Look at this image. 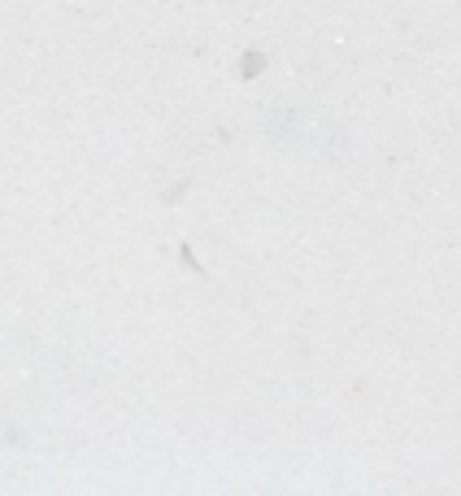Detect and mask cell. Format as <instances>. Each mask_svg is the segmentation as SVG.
<instances>
[{
    "label": "cell",
    "mask_w": 461,
    "mask_h": 496,
    "mask_svg": "<svg viewBox=\"0 0 461 496\" xmlns=\"http://www.w3.org/2000/svg\"><path fill=\"white\" fill-rule=\"evenodd\" d=\"M261 65H266V57H261L257 48H253V53H244V78H253V74H261Z\"/></svg>",
    "instance_id": "6da1fadb"
}]
</instances>
